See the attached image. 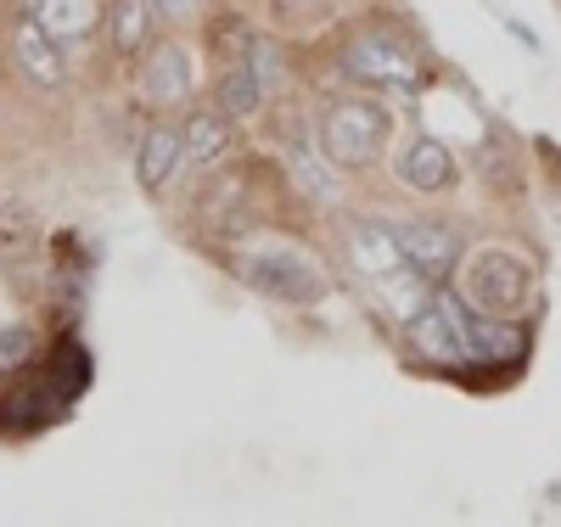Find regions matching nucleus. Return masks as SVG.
I'll use <instances>...</instances> for the list:
<instances>
[{
	"instance_id": "8",
	"label": "nucleus",
	"mask_w": 561,
	"mask_h": 527,
	"mask_svg": "<svg viewBox=\"0 0 561 527\" xmlns=\"http://www.w3.org/2000/svg\"><path fill=\"white\" fill-rule=\"evenodd\" d=\"M180 158H185V135L180 129H147V140H140V152H135V174H140V185L147 191H163L169 185V174L180 169Z\"/></svg>"
},
{
	"instance_id": "11",
	"label": "nucleus",
	"mask_w": 561,
	"mask_h": 527,
	"mask_svg": "<svg viewBox=\"0 0 561 527\" xmlns=\"http://www.w3.org/2000/svg\"><path fill=\"white\" fill-rule=\"evenodd\" d=\"M180 135H185V158L197 169H214L230 152V118L225 113H192Z\"/></svg>"
},
{
	"instance_id": "4",
	"label": "nucleus",
	"mask_w": 561,
	"mask_h": 527,
	"mask_svg": "<svg viewBox=\"0 0 561 527\" xmlns=\"http://www.w3.org/2000/svg\"><path fill=\"white\" fill-rule=\"evenodd\" d=\"M248 280L259 286L264 298H287V303H314L325 293V280L314 264H304L298 253H259L248 264Z\"/></svg>"
},
{
	"instance_id": "3",
	"label": "nucleus",
	"mask_w": 561,
	"mask_h": 527,
	"mask_svg": "<svg viewBox=\"0 0 561 527\" xmlns=\"http://www.w3.org/2000/svg\"><path fill=\"white\" fill-rule=\"evenodd\" d=\"M348 73L359 84H377V90H410L421 79V62L404 39L393 34H359L348 45Z\"/></svg>"
},
{
	"instance_id": "5",
	"label": "nucleus",
	"mask_w": 561,
	"mask_h": 527,
	"mask_svg": "<svg viewBox=\"0 0 561 527\" xmlns=\"http://www.w3.org/2000/svg\"><path fill=\"white\" fill-rule=\"evenodd\" d=\"M12 57H18V68H23L34 84H45V90L62 84V73H68V68H62V39L45 34L34 12L12 28Z\"/></svg>"
},
{
	"instance_id": "14",
	"label": "nucleus",
	"mask_w": 561,
	"mask_h": 527,
	"mask_svg": "<svg viewBox=\"0 0 561 527\" xmlns=\"http://www.w3.org/2000/svg\"><path fill=\"white\" fill-rule=\"evenodd\" d=\"M259 102H264V84L253 79L248 57H242V62H230V68L219 73V107H225V118H253Z\"/></svg>"
},
{
	"instance_id": "7",
	"label": "nucleus",
	"mask_w": 561,
	"mask_h": 527,
	"mask_svg": "<svg viewBox=\"0 0 561 527\" xmlns=\"http://www.w3.org/2000/svg\"><path fill=\"white\" fill-rule=\"evenodd\" d=\"M399 174L415 191H449L455 185V152L444 147V140H433V135H415L404 147V158H399Z\"/></svg>"
},
{
	"instance_id": "15",
	"label": "nucleus",
	"mask_w": 561,
	"mask_h": 527,
	"mask_svg": "<svg viewBox=\"0 0 561 527\" xmlns=\"http://www.w3.org/2000/svg\"><path fill=\"white\" fill-rule=\"evenodd\" d=\"M28 354H34V331L28 325H7V331H0V376H12Z\"/></svg>"
},
{
	"instance_id": "16",
	"label": "nucleus",
	"mask_w": 561,
	"mask_h": 527,
	"mask_svg": "<svg viewBox=\"0 0 561 527\" xmlns=\"http://www.w3.org/2000/svg\"><path fill=\"white\" fill-rule=\"evenodd\" d=\"M248 68H253V79H259L264 90L280 84V57L270 51V45H253V51H248Z\"/></svg>"
},
{
	"instance_id": "17",
	"label": "nucleus",
	"mask_w": 561,
	"mask_h": 527,
	"mask_svg": "<svg viewBox=\"0 0 561 527\" xmlns=\"http://www.w3.org/2000/svg\"><path fill=\"white\" fill-rule=\"evenodd\" d=\"M158 18H192L197 12V0H152Z\"/></svg>"
},
{
	"instance_id": "12",
	"label": "nucleus",
	"mask_w": 561,
	"mask_h": 527,
	"mask_svg": "<svg viewBox=\"0 0 561 527\" xmlns=\"http://www.w3.org/2000/svg\"><path fill=\"white\" fill-rule=\"evenodd\" d=\"M152 23H158V7L152 0H113V45L118 57H140L152 45Z\"/></svg>"
},
{
	"instance_id": "2",
	"label": "nucleus",
	"mask_w": 561,
	"mask_h": 527,
	"mask_svg": "<svg viewBox=\"0 0 561 527\" xmlns=\"http://www.w3.org/2000/svg\"><path fill=\"white\" fill-rule=\"evenodd\" d=\"M528 293H534V275H528L523 259H511V253H478L472 270H466V303L494 314V320L528 309Z\"/></svg>"
},
{
	"instance_id": "10",
	"label": "nucleus",
	"mask_w": 561,
	"mask_h": 527,
	"mask_svg": "<svg viewBox=\"0 0 561 527\" xmlns=\"http://www.w3.org/2000/svg\"><path fill=\"white\" fill-rule=\"evenodd\" d=\"M354 264L365 270V275H393L399 264H404V242H399V230H388V225H359L354 230Z\"/></svg>"
},
{
	"instance_id": "6",
	"label": "nucleus",
	"mask_w": 561,
	"mask_h": 527,
	"mask_svg": "<svg viewBox=\"0 0 561 527\" xmlns=\"http://www.w3.org/2000/svg\"><path fill=\"white\" fill-rule=\"evenodd\" d=\"M399 242H404V259L427 280H444L460 259V236L449 225H410V230H399Z\"/></svg>"
},
{
	"instance_id": "13",
	"label": "nucleus",
	"mask_w": 561,
	"mask_h": 527,
	"mask_svg": "<svg viewBox=\"0 0 561 527\" xmlns=\"http://www.w3.org/2000/svg\"><path fill=\"white\" fill-rule=\"evenodd\" d=\"M28 12L39 18L45 34L73 39V34H90V23H96V0H28Z\"/></svg>"
},
{
	"instance_id": "9",
	"label": "nucleus",
	"mask_w": 561,
	"mask_h": 527,
	"mask_svg": "<svg viewBox=\"0 0 561 527\" xmlns=\"http://www.w3.org/2000/svg\"><path fill=\"white\" fill-rule=\"evenodd\" d=\"M185 90H192V57H185V45H158L147 62V95L152 102H185Z\"/></svg>"
},
{
	"instance_id": "18",
	"label": "nucleus",
	"mask_w": 561,
	"mask_h": 527,
	"mask_svg": "<svg viewBox=\"0 0 561 527\" xmlns=\"http://www.w3.org/2000/svg\"><path fill=\"white\" fill-rule=\"evenodd\" d=\"M275 7L287 12V18H309V12H314V0H275Z\"/></svg>"
},
{
	"instance_id": "1",
	"label": "nucleus",
	"mask_w": 561,
	"mask_h": 527,
	"mask_svg": "<svg viewBox=\"0 0 561 527\" xmlns=\"http://www.w3.org/2000/svg\"><path fill=\"white\" fill-rule=\"evenodd\" d=\"M388 135H393L388 107L354 95V102H337L332 113H325L320 152H325V163H337V169H365V163H377L388 152Z\"/></svg>"
}]
</instances>
